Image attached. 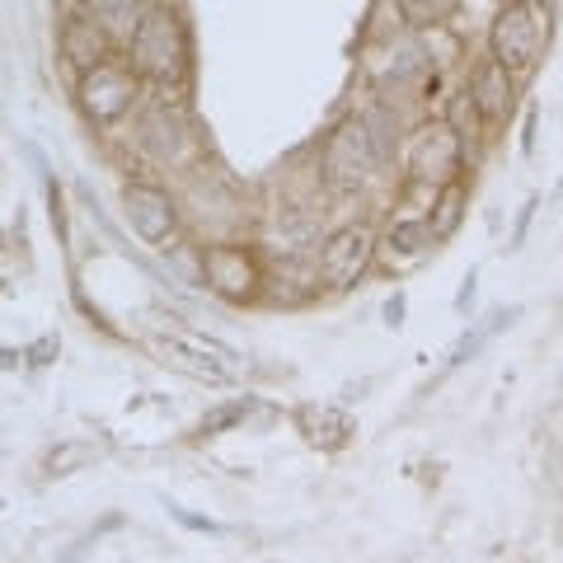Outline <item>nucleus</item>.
Masks as SVG:
<instances>
[{"instance_id": "obj_1", "label": "nucleus", "mask_w": 563, "mask_h": 563, "mask_svg": "<svg viewBox=\"0 0 563 563\" xmlns=\"http://www.w3.org/2000/svg\"><path fill=\"white\" fill-rule=\"evenodd\" d=\"M122 57L155 95H179L192 80V24L184 5H146L141 24L128 33Z\"/></svg>"}, {"instance_id": "obj_2", "label": "nucleus", "mask_w": 563, "mask_h": 563, "mask_svg": "<svg viewBox=\"0 0 563 563\" xmlns=\"http://www.w3.org/2000/svg\"><path fill=\"white\" fill-rule=\"evenodd\" d=\"M132 141L151 165L174 169V174H188L198 161H207L198 128L188 118V103L179 95H151L141 103V113L132 118Z\"/></svg>"}, {"instance_id": "obj_3", "label": "nucleus", "mask_w": 563, "mask_h": 563, "mask_svg": "<svg viewBox=\"0 0 563 563\" xmlns=\"http://www.w3.org/2000/svg\"><path fill=\"white\" fill-rule=\"evenodd\" d=\"M380 174L385 169L376 161V146H372V136H366L362 118L352 113L343 122H333L320 141V151H314V179H320V188L329 198H339V202L362 198Z\"/></svg>"}, {"instance_id": "obj_4", "label": "nucleus", "mask_w": 563, "mask_h": 563, "mask_svg": "<svg viewBox=\"0 0 563 563\" xmlns=\"http://www.w3.org/2000/svg\"><path fill=\"white\" fill-rule=\"evenodd\" d=\"M404 192L409 188H428L432 198L451 184L465 179L470 169V151L465 141L446 128V118H422L409 128V141H404Z\"/></svg>"}, {"instance_id": "obj_5", "label": "nucleus", "mask_w": 563, "mask_h": 563, "mask_svg": "<svg viewBox=\"0 0 563 563\" xmlns=\"http://www.w3.org/2000/svg\"><path fill=\"white\" fill-rule=\"evenodd\" d=\"M554 10L536 5V0H507L488 20V57L503 62L517 80H526L540 66L544 47H550Z\"/></svg>"}, {"instance_id": "obj_6", "label": "nucleus", "mask_w": 563, "mask_h": 563, "mask_svg": "<svg viewBox=\"0 0 563 563\" xmlns=\"http://www.w3.org/2000/svg\"><path fill=\"white\" fill-rule=\"evenodd\" d=\"M268 287V258L250 240H211L202 244V291L225 306H258Z\"/></svg>"}, {"instance_id": "obj_7", "label": "nucleus", "mask_w": 563, "mask_h": 563, "mask_svg": "<svg viewBox=\"0 0 563 563\" xmlns=\"http://www.w3.org/2000/svg\"><path fill=\"white\" fill-rule=\"evenodd\" d=\"M141 103H146V85H141V76L128 66V57L103 62L99 70L76 80V109L95 132H109L118 122L136 118Z\"/></svg>"}, {"instance_id": "obj_8", "label": "nucleus", "mask_w": 563, "mask_h": 563, "mask_svg": "<svg viewBox=\"0 0 563 563\" xmlns=\"http://www.w3.org/2000/svg\"><path fill=\"white\" fill-rule=\"evenodd\" d=\"M122 217H128L132 235L151 250H174L184 240V202L179 192L161 179H146V174H132L122 179Z\"/></svg>"}, {"instance_id": "obj_9", "label": "nucleus", "mask_w": 563, "mask_h": 563, "mask_svg": "<svg viewBox=\"0 0 563 563\" xmlns=\"http://www.w3.org/2000/svg\"><path fill=\"white\" fill-rule=\"evenodd\" d=\"M380 258V235L372 221H343L333 225L329 240L320 244V254H314V263H320V282L329 296H343L352 291L357 282L376 268Z\"/></svg>"}, {"instance_id": "obj_10", "label": "nucleus", "mask_w": 563, "mask_h": 563, "mask_svg": "<svg viewBox=\"0 0 563 563\" xmlns=\"http://www.w3.org/2000/svg\"><path fill=\"white\" fill-rule=\"evenodd\" d=\"M57 52H62V62L76 70V80L90 76V70H99L103 62L122 57L118 43H113V33H109V24H99L85 5L70 10L66 20L57 24Z\"/></svg>"}, {"instance_id": "obj_11", "label": "nucleus", "mask_w": 563, "mask_h": 563, "mask_svg": "<svg viewBox=\"0 0 563 563\" xmlns=\"http://www.w3.org/2000/svg\"><path fill=\"white\" fill-rule=\"evenodd\" d=\"M465 95L474 99V109L484 113L488 132H493V128H507V122H512V113H517V95H521V80H517L503 62H493L488 52H484V57L470 66V76H465Z\"/></svg>"}, {"instance_id": "obj_12", "label": "nucleus", "mask_w": 563, "mask_h": 563, "mask_svg": "<svg viewBox=\"0 0 563 563\" xmlns=\"http://www.w3.org/2000/svg\"><path fill=\"white\" fill-rule=\"evenodd\" d=\"M324 296L320 263L314 258H273L268 263V287H263V306H310Z\"/></svg>"}, {"instance_id": "obj_13", "label": "nucleus", "mask_w": 563, "mask_h": 563, "mask_svg": "<svg viewBox=\"0 0 563 563\" xmlns=\"http://www.w3.org/2000/svg\"><path fill=\"white\" fill-rule=\"evenodd\" d=\"M362 128L366 136H372V146H376V161L380 169H395V161H404V141H409V128H404V113H399V103L395 99H366L362 109Z\"/></svg>"}, {"instance_id": "obj_14", "label": "nucleus", "mask_w": 563, "mask_h": 563, "mask_svg": "<svg viewBox=\"0 0 563 563\" xmlns=\"http://www.w3.org/2000/svg\"><path fill=\"white\" fill-rule=\"evenodd\" d=\"M437 250V235H432V221L428 217H399L380 231V254L390 258V268H413Z\"/></svg>"}, {"instance_id": "obj_15", "label": "nucleus", "mask_w": 563, "mask_h": 563, "mask_svg": "<svg viewBox=\"0 0 563 563\" xmlns=\"http://www.w3.org/2000/svg\"><path fill=\"white\" fill-rule=\"evenodd\" d=\"M517 320H521V306H498V310H488L484 320H470V329H465L461 339L451 343V352H446V366H442V372H461L465 362H474V357H479V352H484L493 339H498L503 329H512Z\"/></svg>"}, {"instance_id": "obj_16", "label": "nucleus", "mask_w": 563, "mask_h": 563, "mask_svg": "<svg viewBox=\"0 0 563 563\" xmlns=\"http://www.w3.org/2000/svg\"><path fill=\"white\" fill-rule=\"evenodd\" d=\"M296 428L310 446L320 451H343L347 437H352V418L343 409H333V404H301L296 409Z\"/></svg>"}, {"instance_id": "obj_17", "label": "nucleus", "mask_w": 563, "mask_h": 563, "mask_svg": "<svg viewBox=\"0 0 563 563\" xmlns=\"http://www.w3.org/2000/svg\"><path fill=\"white\" fill-rule=\"evenodd\" d=\"M109 455V442H95V437H66L43 455V474L47 479H66V474H80V470H95V461Z\"/></svg>"}, {"instance_id": "obj_18", "label": "nucleus", "mask_w": 563, "mask_h": 563, "mask_svg": "<svg viewBox=\"0 0 563 563\" xmlns=\"http://www.w3.org/2000/svg\"><path fill=\"white\" fill-rule=\"evenodd\" d=\"M446 128L465 141L470 165L479 161V151H484V141H488V122H484V113H479V109H474V99H470L465 90H455V95L446 99Z\"/></svg>"}, {"instance_id": "obj_19", "label": "nucleus", "mask_w": 563, "mask_h": 563, "mask_svg": "<svg viewBox=\"0 0 563 563\" xmlns=\"http://www.w3.org/2000/svg\"><path fill=\"white\" fill-rule=\"evenodd\" d=\"M465 211H470V184H465V179L437 192V198H432V211H428V221H432V235H437V244H446L455 231H461Z\"/></svg>"}, {"instance_id": "obj_20", "label": "nucleus", "mask_w": 563, "mask_h": 563, "mask_svg": "<svg viewBox=\"0 0 563 563\" xmlns=\"http://www.w3.org/2000/svg\"><path fill=\"white\" fill-rule=\"evenodd\" d=\"M399 14L409 29L437 33V29H446L451 14H461V5H451V0H399Z\"/></svg>"}, {"instance_id": "obj_21", "label": "nucleus", "mask_w": 563, "mask_h": 563, "mask_svg": "<svg viewBox=\"0 0 563 563\" xmlns=\"http://www.w3.org/2000/svg\"><path fill=\"white\" fill-rule=\"evenodd\" d=\"M250 413H254V395H235V399H225V404H211V409L202 413V422H198V432L202 437H221V432L240 428Z\"/></svg>"}, {"instance_id": "obj_22", "label": "nucleus", "mask_w": 563, "mask_h": 563, "mask_svg": "<svg viewBox=\"0 0 563 563\" xmlns=\"http://www.w3.org/2000/svg\"><path fill=\"white\" fill-rule=\"evenodd\" d=\"M85 10H90L99 24H128V29H136L141 14H146V5H128V0H118V5H109V0H95V5H85Z\"/></svg>"}, {"instance_id": "obj_23", "label": "nucleus", "mask_w": 563, "mask_h": 563, "mask_svg": "<svg viewBox=\"0 0 563 563\" xmlns=\"http://www.w3.org/2000/svg\"><path fill=\"white\" fill-rule=\"evenodd\" d=\"M536 211H540V192H531V198L521 202V211H517V225H512V240H507V250H521V244H526V231H531Z\"/></svg>"}, {"instance_id": "obj_24", "label": "nucleus", "mask_w": 563, "mask_h": 563, "mask_svg": "<svg viewBox=\"0 0 563 563\" xmlns=\"http://www.w3.org/2000/svg\"><path fill=\"white\" fill-rule=\"evenodd\" d=\"M57 352H62V339H57V333H43L38 343L24 347V357H29V366H52V362H57Z\"/></svg>"}, {"instance_id": "obj_25", "label": "nucleus", "mask_w": 563, "mask_h": 563, "mask_svg": "<svg viewBox=\"0 0 563 563\" xmlns=\"http://www.w3.org/2000/svg\"><path fill=\"white\" fill-rule=\"evenodd\" d=\"M404 314H409V296H404V291L385 296V306H380V320H385V329H404Z\"/></svg>"}, {"instance_id": "obj_26", "label": "nucleus", "mask_w": 563, "mask_h": 563, "mask_svg": "<svg viewBox=\"0 0 563 563\" xmlns=\"http://www.w3.org/2000/svg\"><path fill=\"white\" fill-rule=\"evenodd\" d=\"M474 296H479V273H465L461 277V291H455V310H461V314H470L474 310Z\"/></svg>"}, {"instance_id": "obj_27", "label": "nucleus", "mask_w": 563, "mask_h": 563, "mask_svg": "<svg viewBox=\"0 0 563 563\" xmlns=\"http://www.w3.org/2000/svg\"><path fill=\"white\" fill-rule=\"evenodd\" d=\"M536 122H540V109L531 103V109H526V118H521V155H526V161L536 155Z\"/></svg>"}, {"instance_id": "obj_28", "label": "nucleus", "mask_w": 563, "mask_h": 563, "mask_svg": "<svg viewBox=\"0 0 563 563\" xmlns=\"http://www.w3.org/2000/svg\"><path fill=\"white\" fill-rule=\"evenodd\" d=\"M169 517L179 521V526H188V531H207V536H217V531H221L217 521H207V517H192V512H184V507H174V503H169Z\"/></svg>"}]
</instances>
